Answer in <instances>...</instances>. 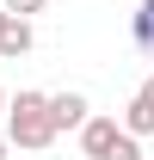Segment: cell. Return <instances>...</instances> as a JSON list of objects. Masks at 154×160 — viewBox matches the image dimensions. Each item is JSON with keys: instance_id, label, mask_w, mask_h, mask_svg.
<instances>
[{"instance_id": "obj_10", "label": "cell", "mask_w": 154, "mask_h": 160, "mask_svg": "<svg viewBox=\"0 0 154 160\" xmlns=\"http://www.w3.org/2000/svg\"><path fill=\"white\" fill-rule=\"evenodd\" d=\"M0 117H6V92H0Z\"/></svg>"}, {"instance_id": "obj_12", "label": "cell", "mask_w": 154, "mask_h": 160, "mask_svg": "<svg viewBox=\"0 0 154 160\" xmlns=\"http://www.w3.org/2000/svg\"><path fill=\"white\" fill-rule=\"evenodd\" d=\"M130 6H136V0H130Z\"/></svg>"}, {"instance_id": "obj_4", "label": "cell", "mask_w": 154, "mask_h": 160, "mask_svg": "<svg viewBox=\"0 0 154 160\" xmlns=\"http://www.w3.org/2000/svg\"><path fill=\"white\" fill-rule=\"evenodd\" d=\"M117 129H123V136H136V142H148V136H154V105L142 99V92H136V99L123 105V117H117Z\"/></svg>"}, {"instance_id": "obj_9", "label": "cell", "mask_w": 154, "mask_h": 160, "mask_svg": "<svg viewBox=\"0 0 154 160\" xmlns=\"http://www.w3.org/2000/svg\"><path fill=\"white\" fill-rule=\"evenodd\" d=\"M6 154H13V142H6V136H0V160H6Z\"/></svg>"}, {"instance_id": "obj_3", "label": "cell", "mask_w": 154, "mask_h": 160, "mask_svg": "<svg viewBox=\"0 0 154 160\" xmlns=\"http://www.w3.org/2000/svg\"><path fill=\"white\" fill-rule=\"evenodd\" d=\"M86 117H93L86 92H74V86H68V92H49V123H56V136H62V129H80Z\"/></svg>"}, {"instance_id": "obj_11", "label": "cell", "mask_w": 154, "mask_h": 160, "mask_svg": "<svg viewBox=\"0 0 154 160\" xmlns=\"http://www.w3.org/2000/svg\"><path fill=\"white\" fill-rule=\"evenodd\" d=\"M0 25H6V12H0Z\"/></svg>"}, {"instance_id": "obj_1", "label": "cell", "mask_w": 154, "mask_h": 160, "mask_svg": "<svg viewBox=\"0 0 154 160\" xmlns=\"http://www.w3.org/2000/svg\"><path fill=\"white\" fill-rule=\"evenodd\" d=\"M0 136L13 142V148H49L56 142V123H49V92H19V99H6V117H0Z\"/></svg>"}, {"instance_id": "obj_2", "label": "cell", "mask_w": 154, "mask_h": 160, "mask_svg": "<svg viewBox=\"0 0 154 160\" xmlns=\"http://www.w3.org/2000/svg\"><path fill=\"white\" fill-rule=\"evenodd\" d=\"M74 136H80V154H86V160H142V142L123 136L117 117H99V111H93Z\"/></svg>"}, {"instance_id": "obj_6", "label": "cell", "mask_w": 154, "mask_h": 160, "mask_svg": "<svg viewBox=\"0 0 154 160\" xmlns=\"http://www.w3.org/2000/svg\"><path fill=\"white\" fill-rule=\"evenodd\" d=\"M130 37H136V49L154 62V0H136V12H130Z\"/></svg>"}, {"instance_id": "obj_8", "label": "cell", "mask_w": 154, "mask_h": 160, "mask_svg": "<svg viewBox=\"0 0 154 160\" xmlns=\"http://www.w3.org/2000/svg\"><path fill=\"white\" fill-rule=\"evenodd\" d=\"M136 92H142V99H148V105H154V74H148V80H142V86H136Z\"/></svg>"}, {"instance_id": "obj_5", "label": "cell", "mask_w": 154, "mask_h": 160, "mask_svg": "<svg viewBox=\"0 0 154 160\" xmlns=\"http://www.w3.org/2000/svg\"><path fill=\"white\" fill-rule=\"evenodd\" d=\"M31 43H37L31 19H13V12H6V25H0V56H25Z\"/></svg>"}, {"instance_id": "obj_13", "label": "cell", "mask_w": 154, "mask_h": 160, "mask_svg": "<svg viewBox=\"0 0 154 160\" xmlns=\"http://www.w3.org/2000/svg\"><path fill=\"white\" fill-rule=\"evenodd\" d=\"M142 160H148V154H142Z\"/></svg>"}, {"instance_id": "obj_7", "label": "cell", "mask_w": 154, "mask_h": 160, "mask_svg": "<svg viewBox=\"0 0 154 160\" xmlns=\"http://www.w3.org/2000/svg\"><path fill=\"white\" fill-rule=\"evenodd\" d=\"M0 12H13V19H31V12H43V0H0Z\"/></svg>"}]
</instances>
